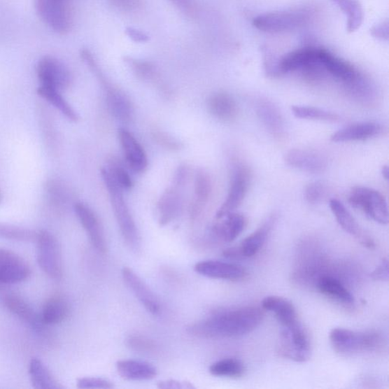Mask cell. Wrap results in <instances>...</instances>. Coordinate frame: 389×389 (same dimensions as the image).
<instances>
[{
    "label": "cell",
    "instance_id": "obj_1",
    "mask_svg": "<svg viewBox=\"0 0 389 389\" xmlns=\"http://www.w3.org/2000/svg\"><path fill=\"white\" fill-rule=\"evenodd\" d=\"M262 320L263 313L260 308L246 306L212 315L191 325L189 331L200 338H233L254 331Z\"/></svg>",
    "mask_w": 389,
    "mask_h": 389
},
{
    "label": "cell",
    "instance_id": "obj_2",
    "mask_svg": "<svg viewBox=\"0 0 389 389\" xmlns=\"http://www.w3.org/2000/svg\"><path fill=\"white\" fill-rule=\"evenodd\" d=\"M101 176L108 190L114 215L122 236L129 248L137 252L140 249V236L135 220L123 197L122 189L114 181L107 168H103Z\"/></svg>",
    "mask_w": 389,
    "mask_h": 389
},
{
    "label": "cell",
    "instance_id": "obj_3",
    "mask_svg": "<svg viewBox=\"0 0 389 389\" xmlns=\"http://www.w3.org/2000/svg\"><path fill=\"white\" fill-rule=\"evenodd\" d=\"M330 339L336 352L341 355L374 352L384 346L383 336L376 331L355 332L346 329H334Z\"/></svg>",
    "mask_w": 389,
    "mask_h": 389
},
{
    "label": "cell",
    "instance_id": "obj_4",
    "mask_svg": "<svg viewBox=\"0 0 389 389\" xmlns=\"http://www.w3.org/2000/svg\"><path fill=\"white\" fill-rule=\"evenodd\" d=\"M283 329L278 347L281 356L300 362L311 359V343L303 325L298 320Z\"/></svg>",
    "mask_w": 389,
    "mask_h": 389
},
{
    "label": "cell",
    "instance_id": "obj_5",
    "mask_svg": "<svg viewBox=\"0 0 389 389\" xmlns=\"http://www.w3.org/2000/svg\"><path fill=\"white\" fill-rule=\"evenodd\" d=\"M35 242L40 268L52 279H61L64 275V265L60 245L56 236L48 231H41Z\"/></svg>",
    "mask_w": 389,
    "mask_h": 389
},
{
    "label": "cell",
    "instance_id": "obj_6",
    "mask_svg": "<svg viewBox=\"0 0 389 389\" xmlns=\"http://www.w3.org/2000/svg\"><path fill=\"white\" fill-rule=\"evenodd\" d=\"M348 201L352 207L381 225L388 223V208L386 198L376 190L365 187L353 188Z\"/></svg>",
    "mask_w": 389,
    "mask_h": 389
},
{
    "label": "cell",
    "instance_id": "obj_7",
    "mask_svg": "<svg viewBox=\"0 0 389 389\" xmlns=\"http://www.w3.org/2000/svg\"><path fill=\"white\" fill-rule=\"evenodd\" d=\"M309 13L304 10L269 13L255 17V29L268 33H282L303 27L309 20Z\"/></svg>",
    "mask_w": 389,
    "mask_h": 389
},
{
    "label": "cell",
    "instance_id": "obj_8",
    "mask_svg": "<svg viewBox=\"0 0 389 389\" xmlns=\"http://www.w3.org/2000/svg\"><path fill=\"white\" fill-rule=\"evenodd\" d=\"M41 19L59 34H66L73 25L72 12L66 0H34Z\"/></svg>",
    "mask_w": 389,
    "mask_h": 389
},
{
    "label": "cell",
    "instance_id": "obj_9",
    "mask_svg": "<svg viewBox=\"0 0 389 389\" xmlns=\"http://www.w3.org/2000/svg\"><path fill=\"white\" fill-rule=\"evenodd\" d=\"M250 180L251 174L249 168L243 164H235L227 197L216 213L217 219L232 213L241 205L249 190Z\"/></svg>",
    "mask_w": 389,
    "mask_h": 389
},
{
    "label": "cell",
    "instance_id": "obj_10",
    "mask_svg": "<svg viewBox=\"0 0 389 389\" xmlns=\"http://www.w3.org/2000/svg\"><path fill=\"white\" fill-rule=\"evenodd\" d=\"M36 72L41 85L66 90L72 83V75L69 69L57 58L42 57L37 64Z\"/></svg>",
    "mask_w": 389,
    "mask_h": 389
},
{
    "label": "cell",
    "instance_id": "obj_11",
    "mask_svg": "<svg viewBox=\"0 0 389 389\" xmlns=\"http://www.w3.org/2000/svg\"><path fill=\"white\" fill-rule=\"evenodd\" d=\"M30 275L29 265L20 255L0 248V286L17 284L27 280Z\"/></svg>",
    "mask_w": 389,
    "mask_h": 389
},
{
    "label": "cell",
    "instance_id": "obj_12",
    "mask_svg": "<svg viewBox=\"0 0 389 389\" xmlns=\"http://www.w3.org/2000/svg\"><path fill=\"white\" fill-rule=\"evenodd\" d=\"M274 223H275V218H269L255 232L244 239L240 246L225 250L223 253L225 257L231 260H241L252 257L257 254L267 241Z\"/></svg>",
    "mask_w": 389,
    "mask_h": 389
},
{
    "label": "cell",
    "instance_id": "obj_13",
    "mask_svg": "<svg viewBox=\"0 0 389 389\" xmlns=\"http://www.w3.org/2000/svg\"><path fill=\"white\" fill-rule=\"evenodd\" d=\"M74 210L96 250L103 255L107 253V241L99 218L83 203L77 202Z\"/></svg>",
    "mask_w": 389,
    "mask_h": 389
},
{
    "label": "cell",
    "instance_id": "obj_14",
    "mask_svg": "<svg viewBox=\"0 0 389 389\" xmlns=\"http://www.w3.org/2000/svg\"><path fill=\"white\" fill-rule=\"evenodd\" d=\"M194 271L209 278L237 281L244 278L247 272L241 265L218 260H206L194 265Z\"/></svg>",
    "mask_w": 389,
    "mask_h": 389
},
{
    "label": "cell",
    "instance_id": "obj_15",
    "mask_svg": "<svg viewBox=\"0 0 389 389\" xmlns=\"http://www.w3.org/2000/svg\"><path fill=\"white\" fill-rule=\"evenodd\" d=\"M122 277L127 287L132 291L141 305L153 315L161 312V304L153 292L146 284L137 274L132 269L125 267L122 270Z\"/></svg>",
    "mask_w": 389,
    "mask_h": 389
},
{
    "label": "cell",
    "instance_id": "obj_16",
    "mask_svg": "<svg viewBox=\"0 0 389 389\" xmlns=\"http://www.w3.org/2000/svg\"><path fill=\"white\" fill-rule=\"evenodd\" d=\"M285 162L295 169L309 174L322 173L327 167L326 158L322 154L308 149L290 150Z\"/></svg>",
    "mask_w": 389,
    "mask_h": 389
},
{
    "label": "cell",
    "instance_id": "obj_17",
    "mask_svg": "<svg viewBox=\"0 0 389 389\" xmlns=\"http://www.w3.org/2000/svg\"><path fill=\"white\" fill-rule=\"evenodd\" d=\"M118 136L123 154L131 169L137 173L144 172L147 169L148 158L143 148L125 128L119 129Z\"/></svg>",
    "mask_w": 389,
    "mask_h": 389
},
{
    "label": "cell",
    "instance_id": "obj_18",
    "mask_svg": "<svg viewBox=\"0 0 389 389\" xmlns=\"http://www.w3.org/2000/svg\"><path fill=\"white\" fill-rule=\"evenodd\" d=\"M330 206L336 220L344 232L357 238L359 242L367 248H373L374 242L372 239L362 231L341 201L332 199L330 201Z\"/></svg>",
    "mask_w": 389,
    "mask_h": 389
},
{
    "label": "cell",
    "instance_id": "obj_19",
    "mask_svg": "<svg viewBox=\"0 0 389 389\" xmlns=\"http://www.w3.org/2000/svg\"><path fill=\"white\" fill-rule=\"evenodd\" d=\"M384 127L376 122H361L344 127L331 136L334 143L362 141L377 137L383 134Z\"/></svg>",
    "mask_w": 389,
    "mask_h": 389
},
{
    "label": "cell",
    "instance_id": "obj_20",
    "mask_svg": "<svg viewBox=\"0 0 389 389\" xmlns=\"http://www.w3.org/2000/svg\"><path fill=\"white\" fill-rule=\"evenodd\" d=\"M320 59L327 73L343 83L344 85L353 81L360 73L346 61L334 56L328 50L321 48Z\"/></svg>",
    "mask_w": 389,
    "mask_h": 389
},
{
    "label": "cell",
    "instance_id": "obj_21",
    "mask_svg": "<svg viewBox=\"0 0 389 389\" xmlns=\"http://www.w3.org/2000/svg\"><path fill=\"white\" fill-rule=\"evenodd\" d=\"M118 374L129 381H147L157 375L156 368L145 361L123 360L117 362Z\"/></svg>",
    "mask_w": 389,
    "mask_h": 389
},
{
    "label": "cell",
    "instance_id": "obj_22",
    "mask_svg": "<svg viewBox=\"0 0 389 389\" xmlns=\"http://www.w3.org/2000/svg\"><path fill=\"white\" fill-rule=\"evenodd\" d=\"M320 50L321 48H306L289 52L280 59L279 68L281 75L300 71L319 59Z\"/></svg>",
    "mask_w": 389,
    "mask_h": 389
},
{
    "label": "cell",
    "instance_id": "obj_23",
    "mask_svg": "<svg viewBox=\"0 0 389 389\" xmlns=\"http://www.w3.org/2000/svg\"><path fill=\"white\" fill-rule=\"evenodd\" d=\"M209 112L223 122L234 120L237 115V105L234 97L225 92L211 94L207 101Z\"/></svg>",
    "mask_w": 389,
    "mask_h": 389
},
{
    "label": "cell",
    "instance_id": "obj_24",
    "mask_svg": "<svg viewBox=\"0 0 389 389\" xmlns=\"http://www.w3.org/2000/svg\"><path fill=\"white\" fill-rule=\"evenodd\" d=\"M262 306L265 311L275 313L283 327H288L298 321L297 313L293 304L278 296L264 297Z\"/></svg>",
    "mask_w": 389,
    "mask_h": 389
},
{
    "label": "cell",
    "instance_id": "obj_25",
    "mask_svg": "<svg viewBox=\"0 0 389 389\" xmlns=\"http://www.w3.org/2000/svg\"><path fill=\"white\" fill-rule=\"evenodd\" d=\"M222 222L215 224L212 232L219 239L226 243H231L241 234L246 225V218L241 214L229 213L222 218Z\"/></svg>",
    "mask_w": 389,
    "mask_h": 389
},
{
    "label": "cell",
    "instance_id": "obj_26",
    "mask_svg": "<svg viewBox=\"0 0 389 389\" xmlns=\"http://www.w3.org/2000/svg\"><path fill=\"white\" fill-rule=\"evenodd\" d=\"M182 199L176 188L167 189L162 194L157 204L158 222L162 226L167 225L179 215Z\"/></svg>",
    "mask_w": 389,
    "mask_h": 389
},
{
    "label": "cell",
    "instance_id": "obj_27",
    "mask_svg": "<svg viewBox=\"0 0 389 389\" xmlns=\"http://www.w3.org/2000/svg\"><path fill=\"white\" fill-rule=\"evenodd\" d=\"M4 303L6 308L22 321L30 325L34 330H38L43 325L39 316L25 300L16 295L6 296Z\"/></svg>",
    "mask_w": 389,
    "mask_h": 389
},
{
    "label": "cell",
    "instance_id": "obj_28",
    "mask_svg": "<svg viewBox=\"0 0 389 389\" xmlns=\"http://www.w3.org/2000/svg\"><path fill=\"white\" fill-rule=\"evenodd\" d=\"M107 92L109 109L114 118L122 122H128L134 113L132 103L125 93L109 84L104 87Z\"/></svg>",
    "mask_w": 389,
    "mask_h": 389
},
{
    "label": "cell",
    "instance_id": "obj_29",
    "mask_svg": "<svg viewBox=\"0 0 389 389\" xmlns=\"http://www.w3.org/2000/svg\"><path fill=\"white\" fill-rule=\"evenodd\" d=\"M255 108L264 126L273 135H281L284 132V121L276 106L271 101L262 100L256 104Z\"/></svg>",
    "mask_w": 389,
    "mask_h": 389
},
{
    "label": "cell",
    "instance_id": "obj_30",
    "mask_svg": "<svg viewBox=\"0 0 389 389\" xmlns=\"http://www.w3.org/2000/svg\"><path fill=\"white\" fill-rule=\"evenodd\" d=\"M70 313L67 300L59 295L50 297L43 306L41 320L43 325H57L67 319Z\"/></svg>",
    "mask_w": 389,
    "mask_h": 389
},
{
    "label": "cell",
    "instance_id": "obj_31",
    "mask_svg": "<svg viewBox=\"0 0 389 389\" xmlns=\"http://www.w3.org/2000/svg\"><path fill=\"white\" fill-rule=\"evenodd\" d=\"M29 373L31 384L34 388H63V386L57 381V379L50 372L47 366L43 364V362L38 358H33L30 361Z\"/></svg>",
    "mask_w": 389,
    "mask_h": 389
},
{
    "label": "cell",
    "instance_id": "obj_32",
    "mask_svg": "<svg viewBox=\"0 0 389 389\" xmlns=\"http://www.w3.org/2000/svg\"><path fill=\"white\" fill-rule=\"evenodd\" d=\"M194 199L191 208V215L197 217L210 197L211 181L210 176L205 171H197L194 178Z\"/></svg>",
    "mask_w": 389,
    "mask_h": 389
},
{
    "label": "cell",
    "instance_id": "obj_33",
    "mask_svg": "<svg viewBox=\"0 0 389 389\" xmlns=\"http://www.w3.org/2000/svg\"><path fill=\"white\" fill-rule=\"evenodd\" d=\"M38 94L43 99L46 100L63 113L70 121L77 122L78 120L77 113L61 94L60 91L55 88L41 85L38 88Z\"/></svg>",
    "mask_w": 389,
    "mask_h": 389
},
{
    "label": "cell",
    "instance_id": "obj_34",
    "mask_svg": "<svg viewBox=\"0 0 389 389\" xmlns=\"http://www.w3.org/2000/svg\"><path fill=\"white\" fill-rule=\"evenodd\" d=\"M318 288L323 295L332 297L344 304H351L355 302V297L351 292L334 278L324 276L318 282Z\"/></svg>",
    "mask_w": 389,
    "mask_h": 389
},
{
    "label": "cell",
    "instance_id": "obj_35",
    "mask_svg": "<svg viewBox=\"0 0 389 389\" xmlns=\"http://www.w3.org/2000/svg\"><path fill=\"white\" fill-rule=\"evenodd\" d=\"M347 17V30L352 33L360 29L364 21V10L359 0H332Z\"/></svg>",
    "mask_w": 389,
    "mask_h": 389
},
{
    "label": "cell",
    "instance_id": "obj_36",
    "mask_svg": "<svg viewBox=\"0 0 389 389\" xmlns=\"http://www.w3.org/2000/svg\"><path fill=\"white\" fill-rule=\"evenodd\" d=\"M209 372L218 377L241 378L244 375L245 367L241 360L227 358L212 364L209 367Z\"/></svg>",
    "mask_w": 389,
    "mask_h": 389
},
{
    "label": "cell",
    "instance_id": "obj_37",
    "mask_svg": "<svg viewBox=\"0 0 389 389\" xmlns=\"http://www.w3.org/2000/svg\"><path fill=\"white\" fill-rule=\"evenodd\" d=\"M291 111L299 119L336 122L340 120L339 114L325 109L309 106H292Z\"/></svg>",
    "mask_w": 389,
    "mask_h": 389
},
{
    "label": "cell",
    "instance_id": "obj_38",
    "mask_svg": "<svg viewBox=\"0 0 389 389\" xmlns=\"http://www.w3.org/2000/svg\"><path fill=\"white\" fill-rule=\"evenodd\" d=\"M37 232L32 229L13 225L0 223V238L17 242H35Z\"/></svg>",
    "mask_w": 389,
    "mask_h": 389
},
{
    "label": "cell",
    "instance_id": "obj_39",
    "mask_svg": "<svg viewBox=\"0 0 389 389\" xmlns=\"http://www.w3.org/2000/svg\"><path fill=\"white\" fill-rule=\"evenodd\" d=\"M113 179L122 190H129L134 185L128 171L118 162L111 161L107 168Z\"/></svg>",
    "mask_w": 389,
    "mask_h": 389
},
{
    "label": "cell",
    "instance_id": "obj_40",
    "mask_svg": "<svg viewBox=\"0 0 389 389\" xmlns=\"http://www.w3.org/2000/svg\"><path fill=\"white\" fill-rule=\"evenodd\" d=\"M125 60L139 78L144 80H151L155 77V68L148 62L130 57H127Z\"/></svg>",
    "mask_w": 389,
    "mask_h": 389
},
{
    "label": "cell",
    "instance_id": "obj_41",
    "mask_svg": "<svg viewBox=\"0 0 389 389\" xmlns=\"http://www.w3.org/2000/svg\"><path fill=\"white\" fill-rule=\"evenodd\" d=\"M325 193L324 184L320 181H315L306 185L304 197L308 202L311 203V204H316L323 199Z\"/></svg>",
    "mask_w": 389,
    "mask_h": 389
},
{
    "label": "cell",
    "instance_id": "obj_42",
    "mask_svg": "<svg viewBox=\"0 0 389 389\" xmlns=\"http://www.w3.org/2000/svg\"><path fill=\"white\" fill-rule=\"evenodd\" d=\"M129 347L136 351L143 353H153L156 351V344L151 340L141 336H130L127 340Z\"/></svg>",
    "mask_w": 389,
    "mask_h": 389
},
{
    "label": "cell",
    "instance_id": "obj_43",
    "mask_svg": "<svg viewBox=\"0 0 389 389\" xmlns=\"http://www.w3.org/2000/svg\"><path fill=\"white\" fill-rule=\"evenodd\" d=\"M78 388H104L111 389L114 387L113 383L108 379L95 377H85L77 380Z\"/></svg>",
    "mask_w": 389,
    "mask_h": 389
},
{
    "label": "cell",
    "instance_id": "obj_44",
    "mask_svg": "<svg viewBox=\"0 0 389 389\" xmlns=\"http://www.w3.org/2000/svg\"><path fill=\"white\" fill-rule=\"evenodd\" d=\"M153 138L158 144L170 150H179L181 148V143L178 140L168 136L165 132L160 130L153 131Z\"/></svg>",
    "mask_w": 389,
    "mask_h": 389
},
{
    "label": "cell",
    "instance_id": "obj_45",
    "mask_svg": "<svg viewBox=\"0 0 389 389\" xmlns=\"http://www.w3.org/2000/svg\"><path fill=\"white\" fill-rule=\"evenodd\" d=\"M264 52V68L268 75L278 76L281 75L279 68V60L272 56L271 52L265 49Z\"/></svg>",
    "mask_w": 389,
    "mask_h": 389
},
{
    "label": "cell",
    "instance_id": "obj_46",
    "mask_svg": "<svg viewBox=\"0 0 389 389\" xmlns=\"http://www.w3.org/2000/svg\"><path fill=\"white\" fill-rule=\"evenodd\" d=\"M370 34L378 40L388 41L389 38V25L388 22L386 21L379 23L370 29Z\"/></svg>",
    "mask_w": 389,
    "mask_h": 389
},
{
    "label": "cell",
    "instance_id": "obj_47",
    "mask_svg": "<svg viewBox=\"0 0 389 389\" xmlns=\"http://www.w3.org/2000/svg\"><path fill=\"white\" fill-rule=\"evenodd\" d=\"M388 260L384 259L379 267L371 273V278L375 281H388L389 278Z\"/></svg>",
    "mask_w": 389,
    "mask_h": 389
},
{
    "label": "cell",
    "instance_id": "obj_48",
    "mask_svg": "<svg viewBox=\"0 0 389 389\" xmlns=\"http://www.w3.org/2000/svg\"><path fill=\"white\" fill-rule=\"evenodd\" d=\"M157 387L162 389H190L194 388L190 383L180 382L174 379H168L158 383Z\"/></svg>",
    "mask_w": 389,
    "mask_h": 389
},
{
    "label": "cell",
    "instance_id": "obj_49",
    "mask_svg": "<svg viewBox=\"0 0 389 389\" xmlns=\"http://www.w3.org/2000/svg\"><path fill=\"white\" fill-rule=\"evenodd\" d=\"M180 10L188 16H193L196 13L197 8L192 0H171Z\"/></svg>",
    "mask_w": 389,
    "mask_h": 389
},
{
    "label": "cell",
    "instance_id": "obj_50",
    "mask_svg": "<svg viewBox=\"0 0 389 389\" xmlns=\"http://www.w3.org/2000/svg\"><path fill=\"white\" fill-rule=\"evenodd\" d=\"M109 1L114 6L126 11L134 10L140 6L139 0H109Z\"/></svg>",
    "mask_w": 389,
    "mask_h": 389
},
{
    "label": "cell",
    "instance_id": "obj_51",
    "mask_svg": "<svg viewBox=\"0 0 389 389\" xmlns=\"http://www.w3.org/2000/svg\"><path fill=\"white\" fill-rule=\"evenodd\" d=\"M126 34L129 38L135 42L144 43L147 42L149 39L148 35L145 32L134 28H127L126 29Z\"/></svg>",
    "mask_w": 389,
    "mask_h": 389
},
{
    "label": "cell",
    "instance_id": "obj_52",
    "mask_svg": "<svg viewBox=\"0 0 389 389\" xmlns=\"http://www.w3.org/2000/svg\"><path fill=\"white\" fill-rule=\"evenodd\" d=\"M188 176V168L185 167H182L176 173L175 176V187L180 188L184 184L185 181H187Z\"/></svg>",
    "mask_w": 389,
    "mask_h": 389
},
{
    "label": "cell",
    "instance_id": "obj_53",
    "mask_svg": "<svg viewBox=\"0 0 389 389\" xmlns=\"http://www.w3.org/2000/svg\"><path fill=\"white\" fill-rule=\"evenodd\" d=\"M382 174H383V178H385V180L388 181V176H389V171H388V166L383 167Z\"/></svg>",
    "mask_w": 389,
    "mask_h": 389
}]
</instances>
